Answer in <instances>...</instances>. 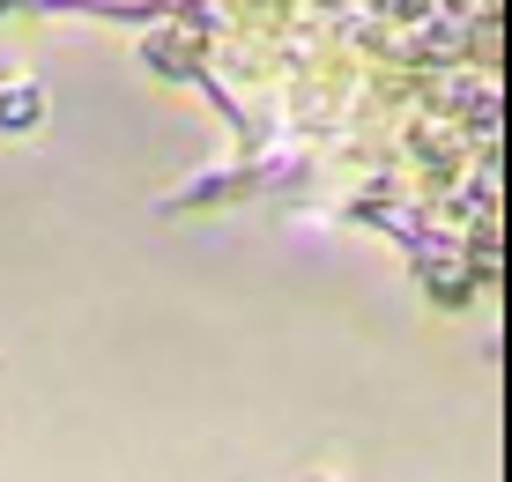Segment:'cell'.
<instances>
[{
    "mask_svg": "<svg viewBox=\"0 0 512 482\" xmlns=\"http://www.w3.org/2000/svg\"><path fill=\"white\" fill-rule=\"evenodd\" d=\"M45 89L38 82H0V134H38L45 127Z\"/></svg>",
    "mask_w": 512,
    "mask_h": 482,
    "instance_id": "1",
    "label": "cell"
},
{
    "mask_svg": "<svg viewBox=\"0 0 512 482\" xmlns=\"http://www.w3.org/2000/svg\"><path fill=\"white\" fill-rule=\"evenodd\" d=\"M423 282H431V297H438V305H461V297H468V267H461V260H453V267L423 260Z\"/></svg>",
    "mask_w": 512,
    "mask_h": 482,
    "instance_id": "2",
    "label": "cell"
}]
</instances>
